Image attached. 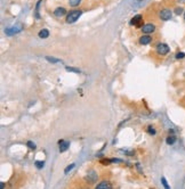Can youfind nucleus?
Returning a JSON list of instances; mask_svg holds the SVG:
<instances>
[{
	"label": "nucleus",
	"mask_w": 185,
	"mask_h": 189,
	"mask_svg": "<svg viewBox=\"0 0 185 189\" xmlns=\"http://www.w3.org/2000/svg\"><path fill=\"white\" fill-rule=\"evenodd\" d=\"M81 14H82L81 10H72V11H70V13L67 15V20H65V22H67V24H72V23L77 22L78 18L81 16Z\"/></svg>",
	"instance_id": "nucleus-1"
},
{
	"label": "nucleus",
	"mask_w": 185,
	"mask_h": 189,
	"mask_svg": "<svg viewBox=\"0 0 185 189\" xmlns=\"http://www.w3.org/2000/svg\"><path fill=\"white\" fill-rule=\"evenodd\" d=\"M142 22H143V16L142 15H136L134 16L133 18L130 20V24L135 26H141L142 25Z\"/></svg>",
	"instance_id": "nucleus-6"
},
{
	"label": "nucleus",
	"mask_w": 185,
	"mask_h": 189,
	"mask_svg": "<svg viewBox=\"0 0 185 189\" xmlns=\"http://www.w3.org/2000/svg\"><path fill=\"white\" fill-rule=\"evenodd\" d=\"M80 1H81V0H69V2H70V5H71L72 7L78 6L79 4H80Z\"/></svg>",
	"instance_id": "nucleus-15"
},
{
	"label": "nucleus",
	"mask_w": 185,
	"mask_h": 189,
	"mask_svg": "<svg viewBox=\"0 0 185 189\" xmlns=\"http://www.w3.org/2000/svg\"><path fill=\"white\" fill-rule=\"evenodd\" d=\"M39 38H41V39H46V38H48L49 36V31L47 30V29H44V30H41L40 32H39Z\"/></svg>",
	"instance_id": "nucleus-11"
},
{
	"label": "nucleus",
	"mask_w": 185,
	"mask_h": 189,
	"mask_svg": "<svg viewBox=\"0 0 185 189\" xmlns=\"http://www.w3.org/2000/svg\"><path fill=\"white\" fill-rule=\"evenodd\" d=\"M60 152L63 153V152H65L69 147H70V143L67 141V140H60Z\"/></svg>",
	"instance_id": "nucleus-10"
},
{
	"label": "nucleus",
	"mask_w": 185,
	"mask_h": 189,
	"mask_svg": "<svg viewBox=\"0 0 185 189\" xmlns=\"http://www.w3.org/2000/svg\"><path fill=\"white\" fill-rule=\"evenodd\" d=\"M159 16L162 20H169L170 18H171V16H173V13H171V10L164 8V9L160 10Z\"/></svg>",
	"instance_id": "nucleus-4"
},
{
	"label": "nucleus",
	"mask_w": 185,
	"mask_h": 189,
	"mask_svg": "<svg viewBox=\"0 0 185 189\" xmlns=\"http://www.w3.org/2000/svg\"><path fill=\"white\" fill-rule=\"evenodd\" d=\"M67 9L65 8H63V7H58L56 9L54 10V15L56 16V17H62V16L67 15Z\"/></svg>",
	"instance_id": "nucleus-8"
},
{
	"label": "nucleus",
	"mask_w": 185,
	"mask_h": 189,
	"mask_svg": "<svg viewBox=\"0 0 185 189\" xmlns=\"http://www.w3.org/2000/svg\"><path fill=\"white\" fill-rule=\"evenodd\" d=\"M184 20H185V13H184Z\"/></svg>",
	"instance_id": "nucleus-25"
},
{
	"label": "nucleus",
	"mask_w": 185,
	"mask_h": 189,
	"mask_svg": "<svg viewBox=\"0 0 185 189\" xmlns=\"http://www.w3.org/2000/svg\"><path fill=\"white\" fill-rule=\"evenodd\" d=\"M148 130H149V133H150V134H155V130H154L153 128L149 127V129H148Z\"/></svg>",
	"instance_id": "nucleus-23"
},
{
	"label": "nucleus",
	"mask_w": 185,
	"mask_h": 189,
	"mask_svg": "<svg viewBox=\"0 0 185 189\" xmlns=\"http://www.w3.org/2000/svg\"><path fill=\"white\" fill-rule=\"evenodd\" d=\"M151 41H152V38H151L149 34H145V36L139 38V43H141V45H143V46H145V45H149Z\"/></svg>",
	"instance_id": "nucleus-9"
},
{
	"label": "nucleus",
	"mask_w": 185,
	"mask_h": 189,
	"mask_svg": "<svg viewBox=\"0 0 185 189\" xmlns=\"http://www.w3.org/2000/svg\"><path fill=\"white\" fill-rule=\"evenodd\" d=\"M180 4H185V0H178Z\"/></svg>",
	"instance_id": "nucleus-24"
},
{
	"label": "nucleus",
	"mask_w": 185,
	"mask_h": 189,
	"mask_svg": "<svg viewBox=\"0 0 185 189\" xmlns=\"http://www.w3.org/2000/svg\"><path fill=\"white\" fill-rule=\"evenodd\" d=\"M155 50H157V52H158L159 55L164 56V55H167V54L169 52L170 48L168 47V45H166V43H159V45L157 46V48H155Z\"/></svg>",
	"instance_id": "nucleus-3"
},
{
	"label": "nucleus",
	"mask_w": 185,
	"mask_h": 189,
	"mask_svg": "<svg viewBox=\"0 0 185 189\" xmlns=\"http://www.w3.org/2000/svg\"><path fill=\"white\" fill-rule=\"evenodd\" d=\"M46 59L48 61H51V63H58V61H60V59H56V58H54V57H49V56H47Z\"/></svg>",
	"instance_id": "nucleus-18"
},
{
	"label": "nucleus",
	"mask_w": 185,
	"mask_h": 189,
	"mask_svg": "<svg viewBox=\"0 0 185 189\" xmlns=\"http://www.w3.org/2000/svg\"><path fill=\"white\" fill-rule=\"evenodd\" d=\"M22 30H23V25H22L21 23H17L16 25L11 26V27H8V29H6L5 33L7 34V36H14V34L20 33Z\"/></svg>",
	"instance_id": "nucleus-2"
},
{
	"label": "nucleus",
	"mask_w": 185,
	"mask_h": 189,
	"mask_svg": "<svg viewBox=\"0 0 185 189\" xmlns=\"http://www.w3.org/2000/svg\"><path fill=\"white\" fill-rule=\"evenodd\" d=\"M176 58H177V59H183V58H185V54L184 52H182V51H180V52H177V54H176Z\"/></svg>",
	"instance_id": "nucleus-17"
},
{
	"label": "nucleus",
	"mask_w": 185,
	"mask_h": 189,
	"mask_svg": "<svg viewBox=\"0 0 185 189\" xmlns=\"http://www.w3.org/2000/svg\"><path fill=\"white\" fill-rule=\"evenodd\" d=\"M161 184H164V189H170L169 184H168V182H167L166 178H161Z\"/></svg>",
	"instance_id": "nucleus-13"
},
{
	"label": "nucleus",
	"mask_w": 185,
	"mask_h": 189,
	"mask_svg": "<svg viewBox=\"0 0 185 189\" xmlns=\"http://www.w3.org/2000/svg\"><path fill=\"white\" fill-rule=\"evenodd\" d=\"M155 31V25L152 24V23H148L145 25L142 26V32L144 34H150V33H153Z\"/></svg>",
	"instance_id": "nucleus-5"
},
{
	"label": "nucleus",
	"mask_w": 185,
	"mask_h": 189,
	"mask_svg": "<svg viewBox=\"0 0 185 189\" xmlns=\"http://www.w3.org/2000/svg\"><path fill=\"white\" fill-rule=\"evenodd\" d=\"M175 141H176V137L175 136H169L167 138V143L168 145H173V143H175Z\"/></svg>",
	"instance_id": "nucleus-12"
},
{
	"label": "nucleus",
	"mask_w": 185,
	"mask_h": 189,
	"mask_svg": "<svg viewBox=\"0 0 185 189\" xmlns=\"http://www.w3.org/2000/svg\"><path fill=\"white\" fill-rule=\"evenodd\" d=\"M73 168H74V164H71V165H69L67 169H65V171H64V173H65V174L69 173V171H71V170L73 169Z\"/></svg>",
	"instance_id": "nucleus-21"
},
{
	"label": "nucleus",
	"mask_w": 185,
	"mask_h": 189,
	"mask_svg": "<svg viewBox=\"0 0 185 189\" xmlns=\"http://www.w3.org/2000/svg\"><path fill=\"white\" fill-rule=\"evenodd\" d=\"M40 4H41V0H39L38 2H37V7H36V18H39L40 16H39V7H40Z\"/></svg>",
	"instance_id": "nucleus-14"
},
{
	"label": "nucleus",
	"mask_w": 185,
	"mask_h": 189,
	"mask_svg": "<svg viewBox=\"0 0 185 189\" xmlns=\"http://www.w3.org/2000/svg\"><path fill=\"white\" fill-rule=\"evenodd\" d=\"M26 145H28V147H29V148H31V149L36 148V143H33L32 141H28V143H26Z\"/></svg>",
	"instance_id": "nucleus-20"
},
{
	"label": "nucleus",
	"mask_w": 185,
	"mask_h": 189,
	"mask_svg": "<svg viewBox=\"0 0 185 189\" xmlns=\"http://www.w3.org/2000/svg\"><path fill=\"white\" fill-rule=\"evenodd\" d=\"M183 13V8L182 7H177V8H175V14L176 15H180Z\"/></svg>",
	"instance_id": "nucleus-19"
},
{
	"label": "nucleus",
	"mask_w": 185,
	"mask_h": 189,
	"mask_svg": "<svg viewBox=\"0 0 185 189\" xmlns=\"http://www.w3.org/2000/svg\"><path fill=\"white\" fill-rule=\"evenodd\" d=\"M34 165H36V168H38V169H42L45 163H44L42 161H37L36 163H34Z\"/></svg>",
	"instance_id": "nucleus-16"
},
{
	"label": "nucleus",
	"mask_w": 185,
	"mask_h": 189,
	"mask_svg": "<svg viewBox=\"0 0 185 189\" xmlns=\"http://www.w3.org/2000/svg\"><path fill=\"white\" fill-rule=\"evenodd\" d=\"M67 71H71V72H77V73H80L79 70L77 68H73V67H67Z\"/></svg>",
	"instance_id": "nucleus-22"
},
{
	"label": "nucleus",
	"mask_w": 185,
	"mask_h": 189,
	"mask_svg": "<svg viewBox=\"0 0 185 189\" xmlns=\"http://www.w3.org/2000/svg\"><path fill=\"white\" fill-rule=\"evenodd\" d=\"M95 189H112V186L109 181H102L95 187Z\"/></svg>",
	"instance_id": "nucleus-7"
}]
</instances>
